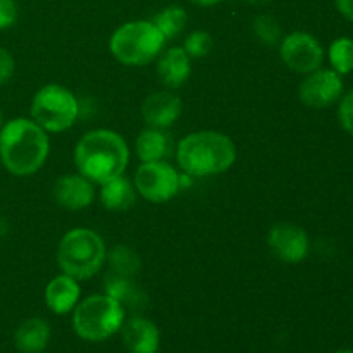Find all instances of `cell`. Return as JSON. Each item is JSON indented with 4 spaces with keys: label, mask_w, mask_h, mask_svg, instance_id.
<instances>
[{
    "label": "cell",
    "mask_w": 353,
    "mask_h": 353,
    "mask_svg": "<svg viewBox=\"0 0 353 353\" xmlns=\"http://www.w3.org/2000/svg\"><path fill=\"white\" fill-rule=\"evenodd\" d=\"M52 195L65 210H83L95 200V185L83 174H62L55 179Z\"/></svg>",
    "instance_id": "7c38bea8"
},
{
    "label": "cell",
    "mask_w": 353,
    "mask_h": 353,
    "mask_svg": "<svg viewBox=\"0 0 353 353\" xmlns=\"http://www.w3.org/2000/svg\"><path fill=\"white\" fill-rule=\"evenodd\" d=\"M165 38L152 21H128L109 40V50L117 62L131 68L147 65L162 54Z\"/></svg>",
    "instance_id": "8992f818"
},
{
    "label": "cell",
    "mask_w": 353,
    "mask_h": 353,
    "mask_svg": "<svg viewBox=\"0 0 353 353\" xmlns=\"http://www.w3.org/2000/svg\"><path fill=\"white\" fill-rule=\"evenodd\" d=\"M152 23L155 24V28L161 31L162 37L168 41L171 40V38L178 37V34L185 30L186 23H188V14H186V10L183 9V7L168 6L155 14Z\"/></svg>",
    "instance_id": "ffe728a7"
},
{
    "label": "cell",
    "mask_w": 353,
    "mask_h": 353,
    "mask_svg": "<svg viewBox=\"0 0 353 353\" xmlns=\"http://www.w3.org/2000/svg\"><path fill=\"white\" fill-rule=\"evenodd\" d=\"M157 76L162 85L176 90L185 85L192 76V59L183 47H171L159 55Z\"/></svg>",
    "instance_id": "2e32d148"
},
{
    "label": "cell",
    "mask_w": 353,
    "mask_h": 353,
    "mask_svg": "<svg viewBox=\"0 0 353 353\" xmlns=\"http://www.w3.org/2000/svg\"><path fill=\"white\" fill-rule=\"evenodd\" d=\"M121 338L130 353H157L161 348V331L154 321L134 316L124 321Z\"/></svg>",
    "instance_id": "5bb4252c"
},
{
    "label": "cell",
    "mask_w": 353,
    "mask_h": 353,
    "mask_svg": "<svg viewBox=\"0 0 353 353\" xmlns=\"http://www.w3.org/2000/svg\"><path fill=\"white\" fill-rule=\"evenodd\" d=\"M268 247L285 264H300L309 255L310 240L303 228L281 221L269 230Z\"/></svg>",
    "instance_id": "8fae6325"
},
{
    "label": "cell",
    "mask_w": 353,
    "mask_h": 353,
    "mask_svg": "<svg viewBox=\"0 0 353 353\" xmlns=\"http://www.w3.org/2000/svg\"><path fill=\"white\" fill-rule=\"evenodd\" d=\"M100 202L107 210L112 212H123L131 209L137 202V190L130 179L124 174L100 185Z\"/></svg>",
    "instance_id": "ac0fdd59"
},
{
    "label": "cell",
    "mask_w": 353,
    "mask_h": 353,
    "mask_svg": "<svg viewBox=\"0 0 353 353\" xmlns=\"http://www.w3.org/2000/svg\"><path fill=\"white\" fill-rule=\"evenodd\" d=\"M126 321L124 307L107 293L86 296L72 310V330L90 343L105 341L117 334Z\"/></svg>",
    "instance_id": "5b68a950"
},
{
    "label": "cell",
    "mask_w": 353,
    "mask_h": 353,
    "mask_svg": "<svg viewBox=\"0 0 353 353\" xmlns=\"http://www.w3.org/2000/svg\"><path fill=\"white\" fill-rule=\"evenodd\" d=\"M338 121H340L341 128L353 137V90L343 93L338 102Z\"/></svg>",
    "instance_id": "d4e9b609"
},
{
    "label": "cell",
    "mask_w": 353,
    "mask_h": 353,
    "mask_svg": "<svg viewBox=\"0 0 353 353\" xmlns=\"http://www.w3.org/2000/svg\"><path fill=\"white\" fill-rule=\"evenodd\" d=\"M134 190L138 195L154 203L169 202L183 186V176L164 161L141 162L134 172Z\"/></svg>",
    "instance_id": "ba28073f"
},
{
    "label": "cell",
    "mask_w": 353,
    "mask_h": 353,
    "mask_svg": "<svg viewBox=\"0 0 353 353\" xmlns=\"http://www.w3.org/2000/svg\"><path fill=\"white\" fill-rule=\"evenodd\" d=\"M324 47L314 34L307 31H293L279 41V57L283 64L299 74H309L323 68Z\"/></svg>",
    "instance_id": "9c48e42d"
},
{
    "label": "cell",
    "mask_w": 353,
    "mask_h": 353,
    "mask_svg": "<svg viewBox=\"0 0 353 353\" xmlns=\"http://www.w3.org/2000/svg\"><path fill=\"white\" fill-rule=\"evenodd\" d=\"M50 154L48 133L33 119L16 117L0 128V162L12 176L40 171Z\"/></svg>",
    "instance_id": "6da1fadb"
},
{
    "label": "cell",
    "mask_w": 353,
    "mask_h": 353,
    "mask_svg": "<svg viewBox=\"0 0 353 353\" xmlns=\"http://www.w3.org/2000/svg\"><path fill=\"white\" fill-rule=\"evenodd\" d=\"M236 145L228 134L214 130L195 131L181 138L176 161L186 176L205 178L223 174L236 162Z\"/></svg>",
    "instance_id": "3957f363"
},
{
    "label": "cell",
    "mask_w": 353,
    "mask_h": 353,
    "mask_svg": "<svg viewBox=\"0 0 353 353\" xmlns=\"http://www.w3.org/2000/svg\"><path fill=\"white\" fill-rule=\"evenodd\" d=\"M334 353H353V350H352V348H341V350H338Z\"/></svg>",
    "instance_id": "4dcf8cb0"
},
{
    "label": "cell",
    "mask_w": 353,
    "mask_h": 353,
    "mask_svg": "<svg viewBox=\"0 0 353 353\" xmlns=\"http://www.w3.org/2000/svg\"><path fill=\"white\" fill-rule=\"evenodd\" d=\"M107 262L103 238L90 228H74L61 238L57 247V264L62 274L86 281L102 271Z\"/></svg>",
    "instance_id": "277c9868"
},
{
    "label": "cell",
    "mask_w": 353,
    "mask_h": 353,
    "mask_svg": "<svg viewBox=\"0 0 353 353\" xmlns=\"http://www.w3.org/2000/svg\"><path fill=\"white\" fill-rule=\"evenodd\" d=\"M214 40L210 37V33L203 30H195L185 38V43H183V48H185L186 54L190 55V59H200L209 55V52L212 50Z\"/></svg>",
    "instance_id": "cb8c5ba5"
},
{
    "label": "cell",
    "mask_w": 353,
    "mask_h": 353,
    "mask_svg": "<svg viewBox=\"0 0 353 353\" xmlns=\"http://www.w3.org/2000/svg\"><path fill=\"white\" fill-rule=\"evenodd\" d=\"M334 6L345 19L353 23V0H334Z\"/></svg>",
    "instance_id": "83f0119b"
},
{
    "label": "cell",
    "mask_w": 353,
    "mask_h": 353,
    "mask_svg": "<svg viewBox=\"0 0 353 353\" xmlns=\"http://www.w3.org/2000/svg\"><path fill=\"white\" fill-rule=\"evenodd\" d=\"M81 299V288L78 279L68 274L52 278L45 286V303L55 316H65L72 312Z\"/></svg>",
    "instance_id": "9a60e30c"
},
{
    "label": "cell",
    "mask_w": 353,
    "mask_h": 353,
    "mask_svg": "<svg viewBox=\"0 0 353 353\" xmlns=\"http://www.w3.org/2000/svg\"><path fill=\"white\" fill-rule=\"evenodd\" d=\"M30 114L31 119L47 133H62L78 119L79 103L71 90L50 83L34 93Z\"/></svg>",
    "instance_id": "52a82bcc"
},
{
    "label": "cell",
    "mask_w": 353,
    "mask_h": 353,
    "mask_svg": "<svg viewBox=\"0 0 353 353\" xmlns=\"http://www.w3.org/2000/svg\"><path fill=\"white\" fill-rule=\"evenodd\" d=\"M248 3H254V6H261V3H268L269 0H245Z\"/></svg>",
    "instance_id": "f546056e"
},
{
    "label": "cell",
    "mask_w": 353,
    "mask_h": 353,
    "mask_svg": "<svg viewBox=\"0 0 353 353\" xmlns=\"http://www.w3.org/2000/svg\"><path fill=\"white\" fill-rule=\"evenodd\" d=\"M252 31H254L255 37L262 41V43L274 45L278 41H281V26H279L278 19L269 14H261L254 19L252 23Z\"/></svg>",
    "instance_id": "603a6c76"
},
{
    "label": "cell",
    "mask_w": 353,
    "mask_h": 353,
    "mask_svg": "<svg viewBox=\"0 0 353 353\" xmlns=\"http://www.w3.org/2000/svg\"><path fill=\"white\" fill-rule=\"evenodd\" d=\"M52 330L41 317H30L17 326L14 333V345L21 353H41L48 347Z\"/></svg>",
    "instance_id": "e0dca14e"
},
{
    "label": "cell",
    "mask_w": 353,
    "mask_h": 353,
    "mask_svg": "<svg viewBox=\"0 0 353 353\" xmlns=\"http://www.w3.org/2000/svg\"><path fill=\"white\" fill-rule=\"evenodd\" d=\"M130 162V147L112 130H93L83 134L74 147V164L79 174L93 185L124 174Z\"/></svg>",
    "instance_id": "7a4b0ae2"
},
{
    "label": "cell",
    "mask_w": 353,
    "mask_h": 353,
    "mask_svg": "<svg viewBox=\"0 0 353 353\" xmlns=\"http://www.w3.org/2000/svg\"><path fill=\"white\" fill-rule=\"evenodd\" d=\"M183 102L176 93L164 90L154 92L141 103V117L145 124L157 130H165L172 126L181 117Z\"/></svg>",
    "instance_id": "4fadbf2b"
},
{
    "label": "cell",
    "mask_w": 353,
    "mask_h": 353,
    "mask_svg": "<svg viewBox=\"0 0 353 353\" xmlns=\"http://www.w3.org/2000/svg\"><path fill=\"white\" fill-rule=\"evenodd\" d=\"M169 148H171V143L164 130L150 126H147L138 134L137 143H134V150L141 162L164 161L169 154Z\"/></svg>",
    "instance_id": "d6986e66"
},
{
    "label": "cell",
    "mask_w": 353,
    "mask_h": 353,
    "mask_svg": "<svg viewBox=\"0 0 353 353\" xmlns=\"http://www.w3.org/2000/svg\"><path fill=\"white\" fill-rule=\"evenodd\" d=\"M112 274L123 276V278H131V276L138 274L141 268L140 255L130 248L128 245H117L107 255Z\"/></svg>",
    "instance_id": "44dd1931"
},
{
    "label": "cell",
    "mask_w": 353,
    "mask_h": 353,
    "mask_svg": "<svg viewBox=\"0 0 353 353\" xmlns=\"http://www.w3.org/2000/svg\"><path fill=\"white\" fill-rule=\"evenodd\" d=\"M3 126V114H2V109H0V128Z\"/></svg>",
    "instance_id": "1f68e13d"
},
{
    "label": "cell",
    "mask_w": 353,
    "mask_h": 353,
    "mask_svg": "<svg viewBox=\"0 0 353 353\" xmlns=\"http://www.w3.org/2000/svg\"><path fill=\"white\" fill-rule=\"evenodd\" d=\"M343 93V76H340L331 68H319L309 72L299 86L300 100L310 109H327L340 102Z\"/></svg>",
    "instance_id": "30bf717a"
},
{
    "label": "cell",
    "mask_w": 353,
    "mask_h": 353,
    "mask_svg": "<svg viewBox=\"0 0 353 353\" xmlns=\"http://www.w3.org/2000/svg\"><path fill=\"white\" fill-rule=\"evenodd\" d=\"M17 21L16 0H0V31L9 30Z\"/></svg>",
    "instance_id": "484cf974"
},
{
    "label": "cell",
    "mask_w": 353,
    "mask_h": 353,
    "mask_svg": "<svg viewBox=\"0 0 353 353\" xmlns=\"http://www.w3.org/2000/svg\"><path fill=\"white\" fill-rule=\"evenodd\" d=\"M16 71V61L7 48L0 47V85H6L12 79Z\"/></svg>",
    "instance_id": "4316f807"
},
{
    "label": "cell",
    "mask_w": 353,
    "mask_h": 353,
    "mask_svg": "<svg viewBox=\"0 0 353 353\" xmlns=\"http://www.w3.org/2000/svg\"><path fill=\"white\" fill-rule=\"evenodd\" d=\"M327 59L333 71L340 76L353 72V40L348 37H340L331 41L327 48Z\"/></svg>",
    "instance_id": "7402d4cb"
},
{
    "label": "cell",
    "mask_w": 353,
    "mask_h": 353,
    "mask_svg": "<svg viewBox=\"0 0 353 353\" xmlns=\"http://www.w3.org/2000/svg\"><path fill=\"white\" fill-rule=\"evenodd\" d=\"M190 2L200 7H212V6H217V3H221L223 0H190Z\"/></svg>",
    "instance_id": "f1b7e54d"
}]
</instances>
